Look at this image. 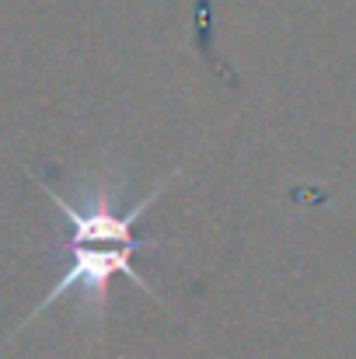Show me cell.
Segmentation results:
<instances>
[{"instance_id": "1", "label": "cell", "mask_w": 356, "mask_h": 359, "mask_svg": "<svg viewBox=\"0 0 356 359\" xmlns=\"http://www.w3.org/2000/svg\"><path fill=\"white\" fill-rule=\"evenodd\" d=\"M42 192L63 210V217H67V224H70V241H67V272L60 276V283L42 297V304L25 318V325H32L42 311H49L53 304H60L70 290H81L88 300H95V304H102L105 300V290H109V279L112 276H126V279H133L136 286H143L147 293H150V286L136 276V269H133V255L143 248L140 241L133 238V224L150 210V203L164 192V182L154 189V192H147L133 210H122L119 213L116 206H112V199L105 196V192H95V199L88 203V206H70L53 185H46L42 182ZM154 297V293H150ZM157 300V297H154ZM21 325V328H25ZM18 328V332H21ZM14 332V335H18ZM11 335V339H14Z\"/></svg>"}]
</instances>
